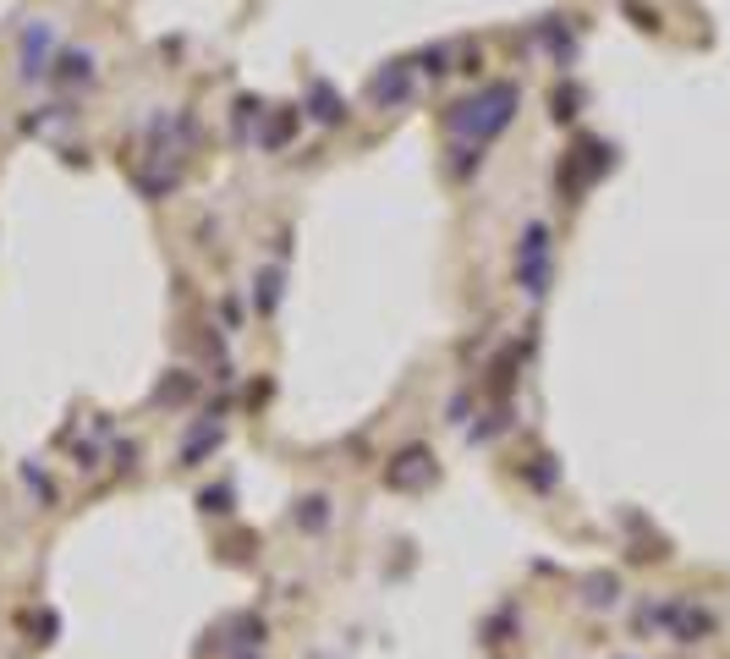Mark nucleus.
<instances>
[{"label":"nucleus","instance_id":"f257e3e1","mask_svg":"<svg viewBox=\"0 0 730 659\" xmlns=\"http://www.w3.org/2000/svg\"><path fill=\"white\" fill-rule=\"evenodd\" d=\"M527 292H544V226H527Z\"/></svg>","mask_w":730,"mask_h":659}]
</instances>
